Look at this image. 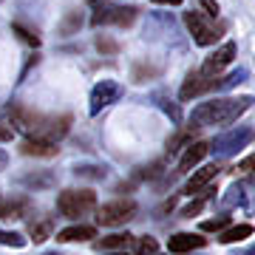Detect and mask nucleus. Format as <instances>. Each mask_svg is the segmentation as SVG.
Masks as SVG:
<instances>
[{
	"instance_id": "2",
	"label": "nucleus",
	"mask_w": 255,
	"mask_h": 255,
	"mask_svg": "<svg viewBox=\"0 0 255 255\" xmlns=\"http://www.w3.org/2000/svg\"><path fill=\"white\" fill-rule=\"evenodd\" d=\"M184 26H187V31H190L193 43H196V46H204V48L216 46L221 37H224V31H227V23L207 17L201 9L184 11Z\"/></svg>"
},
{
	"instance_id": "36",
	"label": "nucleus",
	"mask_w": 255,
	"mask_h": 255,
	"mask_svg": "<svg viewBox=\"0 0 255 255\" xmlns=\"http://www.w3.org/2000/svg\"><path fill=\"white\" fill-rule=\"evenodd\" d=\"M37 60H40V57H37V54H31V57H28V63H26V68L20 71V80H17V82H23V80H26V74L31 71V65H37Z\"/></svg>"
},
{
	"instance_id": "27",
	"label": "nucleus",
	"mask_w": 255,
	"mask_h": 255,
	"mask_svg": "<svg viewBox=\"0 0 255 255\" xmlns=\"http://www.w3.org/2000/svg\"><path fill=\"white\" fill-rule=\"evenodd\" d=\"M236 173L241 176L244 182H253V184H255V153L244 156V159L236 164Z\"/></svg>"
},
{
	"instance_id": "24",
	"label": "nucleus",
	"mask_w": 255,
	"mask_h": 255,
	"mask_svg": "<svg viewBox=\"0 0 255 255\" xmlns=\"http://www.w3.org/2000/svg\"><path fill=\"white\" fill-rule=\"evenodd\" d=\"M244 80H247V68L230 71L227 77H219V82H216V91H230V88H236V85H241Z\"/></svg>"
},
{
	"instance_id": "41",
	"label": "nucleus",
	"mask_w": 255,
	"mask_h": 255,
	"mask_svg": "<svg viewBox=\"0 0 255 255\" xmlns=\"http://www.w3.org/2000/svg\"><path fill=\"white\" fill-rule=\"evenodd\" d=\"M88 3H100V0H88Z\"/></svg>"
},
{
	"instance_id": "5",
	"label": "nucleus",
	"mask_w": 255,
	"mask_h": 255,
	"mask_svg": "<svg viewBox=\"0 0 255 255\" xmlns=\"http://www.w3.org/2000/svg\"><path fill=\"white\" fill-rule=\"evenodd\" d=\"M122 94H125V88L117 80H100L91 88V97H88V114L91 117H100L105 108H111L114 102L122 100Z\"/></svg>"
},
{
	"instance_id": "28",
	"label": "nucleus",
	"mask_w": 255,
	"mask_h": 255,
	"mask_svg": "<svg viewBox=\"0 0 255 255\" xmlns=\"http://www.w3.org/2000/svg\"><path fill=\"white\" fill-rule=\"evenodd\" d=\"M156 102H159V108L170 117V122H173V125H179V122H182V111H179V105H176V102H170L167 97H162V94L156 97Z\"/></svg>"
},
{
	"instance_id": "16",
	"label": "nucleus",
	"mask_w": 255,
	"mask_h": 255,
	"mask_svg": "<svg viewBox=\"0 0 255 255\" xmlns=\"http://www.w3.org/2000/svg\"><path fill=\"white\" fill-rule=\"evenodd\" d=\"M133 241H136V236H130V233H114V236H105L100 241H94V247L100 253H125Z\"/></svg>"
},
{
	"instance_id": "26",
	"label": "nucleus",
	"mask_w": 255,
	"mask_h": 255,
	"mask_svg": "<svg viewBox=\"0 0 255 255\" xmlns=\"http://www.w3.org/2000/svg\"><path fill=\"white\" fill-rule=\"evenodd\" d=\"M193 142V128H187V130H179L173 139H167V153H179L182 147H187Z\"/></svg>"
},
{
	"instance_id": "32",
	"label": "nucleus",
	"mask_w": 255,
	"mask_h": 255,
	"mask_svg": "<svg viewBox=\"0 0 255 255\" xmlns=\"http://www.w3.org/2000/svg\"><path fill=\"white\" fill-rule=\"evenodd\" d=\"M204 201H207V196H201V199H193L190 204H184V207H182V219H193V216H199L201 207H204Z\"/></svg>"
},
{
	"instance_id": "38",
	"label": "nucleus",
	"mask_w": 255,
	"mask_h": 255,
	"mask_svg": "<svg viewBox=\"0 0 255 255\" xmlns=\"http://www.w3.org/2000/svg\"><path fill=\"white\" fill-rule=\"evenodd\" d=\"M6 164H9V153L0 147V170H6Z\"/></svg>"
},
{
	"instance_id": "6",
	"label": "nucleus",
	"mask_w": 255,
	"mask_h": 255,
	"mask_svg": "<svg viewBox=\"0 0 255 255\" xmlns=\"http://www.w3.org/2000/svg\"><path fill=\"white\" fill-rule=\"evenodd\" d=\"M139 11L133 6H97L91 14V26L100 28V26H119V28H128L133 26Z\"/></svg>"
},
{
	"instance_id": "17",
	"label": "nucleus",
	"mask_w": 255,
	"mask_h": 255,
	"mask_svg": "<svg viewBox=\"0 0 255 255\" xmlns=\"http://www.w3.org/2000/svg\"><path fill=\"white\" fill-rule=\"evenodd\" d=\"M17 182L23 187H28V190H48V187L57 184V176L51 170H31V173H23Z\"/></svg>"
},
{
	"instance_id": "19",
	"label": "nucleus",
	"mask_w": 255,
	"mask_h": 255,
	"mask_svg": "<svg viewBox=\"0 0 255 255\" xmlns=\"http://www.w3.org/2000/svg\"><path fill=\"white\" fill-rule=\"evenodd\" d=\"M82 23H85L82 11H80V9H68V11H65V17L60 20L57 31H60V37H74V34H80Z\"/></svg>"
},
{
	"instance_id": "42",
	"label": "nucleus",
	"mask_w": 255,
	"mask_h": 255,
	"mask_svg": "<svg viewBox=\"0 0 255 255\" xmlns=\"http://www.w3.org/2000/svg\"><path fill=\"white\" fill-rule=\"evenodd\" d=\"M250 255H255V250H253V253H250Z\"/></svg>"
},
{
	"instance_id": "21",
	"label": "nucleus",
	"mask_w": 255,
	"mask_h": 255,
	"mask_svg": "<svg viewBox=\"0 0 255 255\" xmlns=\"http://www.w3.org/2000/svg\"><path fill=\"white\" fill-rule=\"evenodd\" d=\"M253 236V224H236V227H227L219 236L221 244H236V241H244V238Z\"/></svg>"
},
{
	"instance_id": "14",
	"label": "nucleus",
	"mask_w": 255,
	"mask_h": 255,
	"mask_svg": "<svg viewBox=\"0 0 255 255\" xmlns=\"http://www.w3.org/2000/svg\"><path fill=\"white\" fill-rule=\"evenodd\" d=\"M207 153H210V142H204V139L190 142V145L184 147L182 159H179V173H190L193 167H196V164H199Z\"/></svg>"
},
{
	"instance_id": "18",
	"label": "nucleus",
	"mask_w": 255,
	"mask_h": 255,
	"mask_svg": "<svg viewBox=\"0 0 255 255\" xmlns=\"http://www.w3.org/2000/svg\"><path fill=\"white\" fill-rule=\"evenodd\" d=\"M97 238V227L91 224H74V227H65L57 233V241L60 244H74V241H94Z\"/></svg>"
},
{
	"instance_id": "37",
	"label": "nucleus",
	"mask_w": 255,
	"mask_h": 255,
	"mask_svg": "<svg viewBox=\"0 0 255 255\" xmlns=\"http://www.w3.org/2000/svg\"><path fill=\"white\" fill-rule=\"evenodd\" d=\"M156 6H182V0H153Z\"/></svg>"
},
{
	"instance_id": "30",
	"label": "nucleus",
	"mask_w": 255,
	"mask_h": 255,
	"mask_svg": "<svg viewBox=\"0 0 255 255\" xmlns=\"http://www.w3.org/2000/svg\"><path fill=\"white\" fill-rule=\"evenodd\" d=\"M0 244L3 247H26V238L20 236V233H11V230H0Z\"/></svg>"
},
{
	"instance_id": "25",
	"label": "nucleus",
	"mask_w": 255,
	"mask_h": 255,
	"mask_svg": "<svg viewBox=\"0 0 255 255\" xmlns=\"http://www.w3.org/2000/svg\"><path fill=\"white\" fill-rule=\"evenodd\" d=\"M94 46H97V51H100L102 57H114L119 51V43L111 34H97L94 37Z\"/></svg>"
},
{
	"instance_id": "29",
	"label": "nucleus",
	"mask_w": 255,
	"mask_h": 255,
	"mask_svg": "<svg viewBox=\"0 0 255 255\" xmlns=\"http://www.w3.org/2000/svg\"><path fill=\"white\" fill-rule=\"evenodd\" d=\"M230 224V216H216V219H210L201 224V233H224Z\"/></svg>"
},
{
	"instance_id": "11",
	"label": "nucleus",
	"mask_w": 255,
	"mask_h": 255,
	"mask_svg": "<svg viewBox=\"0 0 255 255\" xmlns=\"http://www.w3.org/2000/svg\"><path fill=\"white\" fill-rule=\"evenodd\" d=\"M233 57H236V43H233V40H227V43H221V46L216 48L207 60H204L201 71L207 74V77H221V71L233 63Z\"/></svg>"
},
{
	"instance_id": "10",
	"label": "nucleus",
	"mask_w": 255,
	"mask_h": 255,
	"mask_svg": "<svg viewBox=\"0 0 255 255\" xmlns=\"http://www.w3.org/2000/svg\"><path fill=\"white\" fill-rule=\"evenodd\" d=\"M221 170H224V167H221L219 162H213V164H204V167H199V170H196V173L190 176V179H187V184H184V196H213V190H210V182H213V179H219V173Z\"/></svg>"
},
{
	"instance_id": "3",
	"label": "nucleus",
	"mask_w": 255,
	"mask_h": 255,
	"mask_svg": "<svg viewBox=\"0 0 255 255\" xmlns=\"http://www.w3.org/2000/svg\"><path fill=\"white\" fill-rule=\"evenodd\" d=\"M253 142H255V128L238 125V128H230L221 136L213 139V142H210V153L219 156V159H230V156H236L238 150H244V147L253 145Z\"/></svg>"
},
{
	"instance_id": "15",
	"label": "nucleus",
	"mask_w": 255,
	"mask_h": 255,
	"mask_svg": "<svg viewBox=\"0 0 255 255\" xmlns=\"http://www.w3.org/2000/svg\"><path fill=\"white\" fill-rule=\"evenodd\" d=\"M31 210V201L26 196H14V199H3L0 201V219L3 221H14V219H23L28 216Z\"/></svg>"
},
{
	"instance_id": "1",
	"label": "nucleus",
	"mask_w": 255,
	"mask_h": 255,
	"mask_svg": "<svg viewBox=\"0 0 255 255\" xmlns=\"http://www.w3.org/2000/svg\"><path fill=\"white\" fill-rule=\"evenodd\" d=\"M255 105V97H213L207 102H199L190 111V128H221L233 125L238 117Z\"/></svg>"
},
{
	"instance_id": "20",
	"label": "nucleus",
	"mask_w": 255,
	"mask_h": 255,
	"mask_svg": "<svg viewBox=\"0 0 255 255\" xmlns=\"http://www.w3.org/2000/svg\"><path fill=\"white\" fill-rule=\"evenodd\" d=\"M74 176H77V179L102 182V179L108 176V167H105V164H77V167H74Z\"/></svg>"
},
{
	"instance_id": "22",
	"label": "nucleus",
	"mask_w": 255,
	"mask_h": 255,
	"mask_svg": "<svg viewBox=\"0 0 255 255\" xmlns=\"http://www.w3.org/2000/svg\"><path fill=\"white\" fill-rule=\"evenodd\" d=\"M51 230H54V221L51 219H43V221H31V224H28V236H31V241H34V244H43V241H46V238H51Z\"/></svg>"
},
{
	"instance_id": "13",
	"label": "nucleus",
	"mask_w": 255,
	"mask_h": 255,
	"mask_svg": "<svg viewBox=\"0 0 255 255\" xmlns=\"http://www.w3.org/2000/svg\"><path fill=\"white\" fill-rule=\"evenodd\" d=\"M20 153L23 156H37V159H51V156L60 153L57 142H48V139H31L26 136L20 142Z\"/></svg>"
},
{
	"instance_id": "34",
	"label": "nucleus",
	"mask_w": 255,
	"mask_h": 255,
	"mask_svg": "<svg viewBox=\"0 0 255 255\" xmlns=\"http://www.w3.org/2000/svg\"><path fill=\"white\" fill-rule=\"evenodd\" d=\"M201 11H204L207 17L219 20V11H221V6L216 3V0H201Z\"/></svg>"
},
{
	"instance_id": "12",
	"label": "nucleus",
	"mask_w": 255,
	"mask_h": 255,
	"mask_svg": "<svg viewBox=\"0 0 255 255\" xmlns=\"http://www.w3.org/2000/svg\"><path fill=\"white\" fill-rule=\"evenodd\" d=\"M207 244V238L201 233H176V236L167 238V250L176 255H184V253H193V250H201Z\"/></svg>"
},
{
	"instance_id": "35",
	"label": "nucleus",
	"mask_w": 255,
	"mask_h": 255,
	"mask_svg": "<svg viewBox=\"0 0 255 255\" xmlns=\"http://www.w3.org/2000/svg\"><path fill=\"white\" fill-rule=\"evenodd\" d=\"M11 136H14V130L6 122H0V142H11Z\"/></svg>"
},
{
	"instance_id": "9",
	"label": "nucleus",
	"mask_w": 255,
	"mask_h": 255,
	"mask_svg": "<svg viewBox=\"0 0 255 255\" xmlns=\"http://www.w3.org/2000/svg\"><path fill=\"white\" fill-rule=\"evenodd\" d=\"M216 82H219V77H207V74L201 71V68H193V71L184 77L182 88H179V100H182V102L196 100L199 94L213 91V88H216Z\"/></svg>"
},
{
	"instance_id": "33",
	"label": "nucleus",
	"mask_w": 255,
	"mask_h": 255,
	"mask_svg": "<svg viewBox=\"0 0 255 255\" xmlns=\"http://www.w3.org/2000/svg\"><path fill=\"white\" fill-rule=\"evenodd\" d=\"M147 77H156V68H150V65H145V63L133 65V82H145Z\"/></svg>"
},
{
	"instance_id": "31",
	"label": "nucleus",
	"mask_w": 255,
	"mask_h": 255,
	"mask_svg": "<svg viewBox=\"0 0 255 255\" xmlns=\"http://www.w3.org/2000/svg\"><path fill=\"white\" fill-rule=\"evenodd\" d=\"M159 244H156L153 236H145V238H136V255H156Z\"/></svg>"
},
{
	"instance_id": "7",
	"label": "nucleus",
	"mask_w": 255,
	"mask_h": 255,
	"mask_svg": "<svg viewBox=\"0 0 255 255\" xmlns=\"http://www.w3.org/2000/svg\"><path fill=\"white\" fill-rule=\"evenodd\" d=\"M136 216V201L133 199H117V201H108L102 204L100 213H97V221L102 227H119Z\"/></svg>"
},
{
	"instance_id": "4",
	"label": "nucleus",
	"mask_w": 255,
	"mask_h": 255,
	"mask_svg": "<svg viewBox=\"0 0 255 255\" xmlns=\"http://www.w3.org/2000/svg\"><path fill=\"white\" fill-rule=\"evenodd\" d=\"M57 210L63 213L65 219H82L91 210H97V193L94 190H63L57 196Z\"/></svg>"
},
{
	"instance_id": "40",
	"label": "nucleus",
	"mask_w": 255,
	"mask_h": 255,
	"mask_svg": "<svg viewBox=\"0 0 255 255\" xmlns=\"http://www.w3.org/2000/svg\"><path fill=\"white\" fill-rule=\"evenodd\" d=\"M46 255H63V253H46Z\"/></svg>"
},
{
	"instance_id": "39",
	"label": "nucleus",
	"mask_w": 255,
	"mask_h": 255,
	"mask_svg": "<svg viewBox=\"0 0 255 255\" xmlns=\"http://www.w3.org/2000/svg\"><path fill=\"white\" fill-rule=\"evenodd\" d=\"M102 255H128V253H102Z\"/></svg>"
},
{
	"instance_id": "23",
	"label": "nucleus",
	"mask_w": 255,
	"mask_h": 255,
	"mask_svg": "<svg viewBox=\"0 0 255 255\" xmlns=\"http://www.w3.org/2000/svg\"><path fill=\"white\" fill-rule=\"evenodd\" d=\"M11 31H14L26 46H34V48L40 46V34H37V28H31V26H26V23L14 20V23H11Z\"/></svg>"
},
{
	"instance_id": "8",
	"label": "nucleus",
	"mask_w": 255,
	"mask_h": 255,
	"mask_svg": "<svg viewBox=\"0 0 255 255\" xmlns=\"http://www.w3.org/2000/svg\"><path fill=\"white\" fill-rule=\"evenodd\" d=\"M221 207H224V210L241 207L244 213H255V184L253 182H244V179L233 182V184H230V190L224 193V199H221Z\"/></svg>"
}]
</instances>
